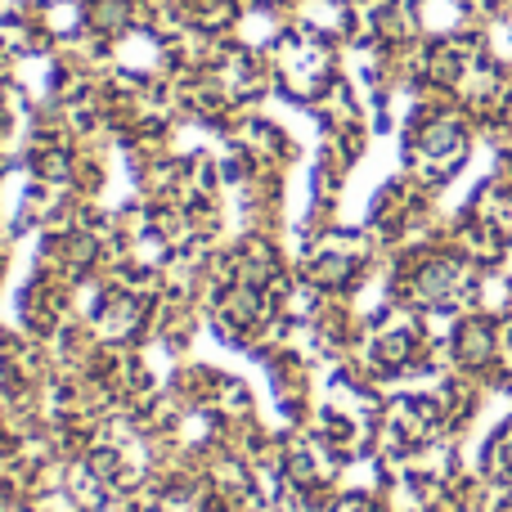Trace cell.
Wrapping results in <instances>:
<instances>
[{
    "mask_svg": "<svg viewBox=\"0 0 512 512\" xmlns=\"http://www.w3.org/2000/svg\"><path fill=\"white\" fill-rule=\"evenodd\" d=\"M490 468H495L499 477H512V427H504V436H499L495 450H490Z\"/></svg>",
    "mask_w": 512,
    "mask_h": 512,
    "instance_id": "cell-2",
    "label": "cell"
},
{
    "mask_svg": "<svg viewBox=\"0 0 512 512\" xmlns=\"http://www.w3.org/2000/svg\"><path fill=\"white\" fill-rule=\"evenodd\" d=\"M454 355H459L463 369H481V364L495 360V333H490V324H481V319L463 324L459 337H454Z\"/></svg>",
    "mask_w": 512,
    "mask_h": 512,
    "instance_id": "cell-1",
    "label": "cell"
}]
</instances>
